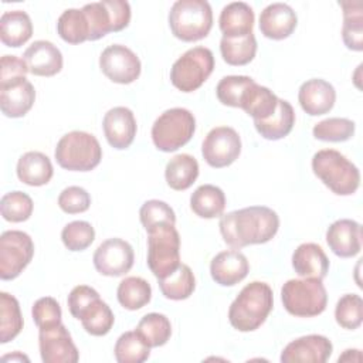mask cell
<instances>
[{
	"label": "cell",
	"instance_id": "cell-38",
	"mask_svg": "<svg viewBox=\"0 0 363 363\" xmlns=\"http://www.w3.org/2000/svg\"><path fill=\"white\" fill-rule=\"evenodd\" d=\"M23 316L18 301L7 294H0V342L7 343L13 340L23 329Z\"/></svg>",
	"mask_w": 363,
	"mask_h": 363
},
{
	"label": "cell",
	"instance_id": "cell-1",
	"mask_svg": "<svg viewBox=\"0 0 363 363\" xmlns=\"http://www.w3.org/2000/svg\"><path fill=\"white\" fill-rule=\"evenodd\" d=\"M218 227L225 244L242 248L272 240L279 228V217L269 207L251 206L221 216Z\"/></svg>",
	"mask_w": 363,
	"mask_h": 363
},
{
	"label": "cell",
	"instance_id": "cell-5",
	"mask_svg": "<svg viewBox=\"0 0 363 363\" xmlns=\"http://www.w3.org/2000/svg\"><path fill=\"white\" fill-rule=\"evenodd\" d=\"M54 156L65 170L89 172L101 163L102 147L94 135L72 130L58 140Z\"/></svg>",
	"mask_w": 363,
	"mask_h": 363
},
{
	"label": "cell",
	"instance_id": "cell-48",
	"mask_svg": "<svg viewBox=\"0 0 363 363\" xmlns=\"http://www.w3.org/2000/svg\"><path fill=\"white\" fill-rule=\"evenodd\" d=\"M58 206L67 214L84 213L91 206V196L79 186H68L60 193Z\"/></svg>",
	"mask_w": 363,
	"mask_h": 363
},
{
	"label": "cell",
	"instance_id": "cell-35",
	"mask_svg": "<svg viewBox=\"0 0 363 363\" xmlns=\"http://www.w3.org/2000/svg\"><path fill=\"white\" fill-rule=\"evenodd\" d=\"M116 296L125 309L138 311L150 302L152 288L140 277H128L119 282Z\"/></svg>",
	"mask_w": 363,
	"mask_h": 363
},
{
	"label": "cell",
	"instance_id": "cell-37",
	"mask_svg": "<svg viewBox=\"0 0 363 363\" xmlns=\"http://www.w3.org/2000/svg\"><path fill=\"white\" fill-rule=\"evenodd\" d=\"M136 332L150 347H159L167 343L172 336V323L163 313L152 312L145 315L136 328Z\"/></svg>",
	"mask_w": 363,
	"mask_h": 363
},
{
	"label": "cell",
	"instance_id": "cell-19",
	"mask_svg": "<svg viewBox=\"0 0 363 363\" xmlns=\"http://www.w3.org/2000/svg\"><path fill=\"white\" fill-rule=\"evenodd\" d=\"M28 72L37 77H52L62 69V54L47 40L34 41L23 54Z\"/></svg>",
	"mask_w": 363,
	"mask_h": 363
},
{
	"label": "cell",
	"instance_id": "cell-43",
	"mask_svg": "<svg viewBox=\"0 0 363 363\" xmlns=\"http://www.w3.org/2000/svg\"><path fill=\"white\" fill-rule=\"evenodd\" d=\"M33 200L28 194L14 190L6 193L0 200V211L6 221L21 223L30 218L33 213Z\"/></svg>",
	"mask_w": 363,
	"mask_h": 363
},
{
	"label": "cell",
	"instance_id": "cell-18",
	"mask_svg": "<svg viewBox=\"0 0 363 363\" xmlns=\"http://www.w3.org/2000/svg\"><path fill=\"white\" fill-rule=\"evenodd\" d=\"M326 242L340 258H352L362 250V225L350 218H340L326 230Z\"/></svg>",
	"mask_w": 363,
	"mask_h": 363
},
{
	"label": "cell",
	"instance_id": "cell-28",
	"mask_svg": "<svg viewBox=\"0 0 363 363\" xmlns=\"http://www.w3.org/2000/svg\"><path fill=\"white\" fill-rule=\"evenodd\" d=\"M295 123V112L292 105L285 99H278V106L275 112L264 119L254 121L257 132L268 140H278L289 135Z\"/></svg>",
	"mask_w": 363,
	"mask_h": 363
},
{
	"label": "cell",
	"instance_id": "cell-32",
	"mask_svg": "<svg viewBox=\"0 0 363 363\" xmlns=\"http://www.w3.org/2000/svg\"><path fill=\"white\" fill-rule=\"evenodd\" d=\"M255 84L257 82L247 75H227L217 84L216 94L223 105L242 109Z\"/></svg>",
	"mask_w": 363,
	"mask_h": 363
},
{
	"label": "cell",
	"instance_id": "cell-9",
	"mask_svg": "<svg viewBox=\"0 0 363 363\" xmlns=\"http://www.w3.org/2000/svg\"><path fill=\"white\" fill-rule=\"evenodd\" d=\"M214 69V55L207 47H193L179 57L170 69V81L182 92L199 89Z\"/></svg>",
	"mask_w": 363,
	"mask_h": 363
},
{
	"label": "cell",
	"instance_id": "cell-26",
	"mask_svg": "<svg viewBox=\"0 0 363 363\" xmlns=\"http://www.w3.org/2000/svg\"><path fill=\"white\" fill-rule=\"evenodd\" d=\"M54 174L50 157L41 152H27L17 162V177L28 186H44Z\"/></svg>",
	"mask_w": 363,
	"mask_h": 363
},
{
	"label": "cell",
	"instance_id": "cell-24",
	"mask_svg": "<svg viewBox=\"0 0 363 363\" xmlns=\"http://www.w3.org/2000/svg\"><path fill=\"white\" fill-rule=\"evenodd\" d=\"M292 267L299 277L323 279L329 271V259L320 245L303 242L292 254Z\"/></svg>",
	"mask_w": 363,
	"mask_h": 363
},
{
	"label": "cell",
	"instance_id": "cell-27",
	"mask_svg": "<svg viewBox=\"0 0 363 363\" xmlns=\"http://www.w3.org/2000/svg\"><path fill=\"white\" fill-rule=\"evenodd\" d=\"M33 35V23L23 10L4 11L0 18V40L4 45L18 48Z\"/></svg>",
	"mask_w": 363,
	"mask_h": 363
},
{
	"label": "cell",
	"instance_id": "cell-25",
	"mask_svg": "<svg viewBox=\"0 0 363 363\" xmlns=\"http://www.w3.org/2000/svg\"><path fill=\"white\" fill-rule=\"evenodd\" d=\"M254 11L244 1H233L223 7L218 18L223 37H244L252 33Z\"/></svg>",
	"mask_w": 363,
	"mask_h": 363
},
{
	"label": "cell",
	"instance_id": "cell-21",
	"mask_svg": "<svg viewBox=\"0 0 363 363\" xmlns=\"http://www.w3.org/2000/svg\"><path fill=\"white\" fill-rule=\"evenodd\" d=\"M250 271L247 257L238 250H227L218 252L210 264V274L216 284L233 286L241 282Z\"/></svg>",
	"mask_w": 363,
	"mask_h": 363
},
{
	"label": "cell",
	"instance_id": "cell-39",
	"mask_svg": "<svg viewBox=\"0 0 363 363\" xmlns=\"http://www.w3.org/2000/svg\"><path fill=\"white\" fill-rule=\"evenodd\" d=\"M113 353L118 363H142L150 356V346L136 330H129L118 337Z\"/></svg>",
	"mask_w": 363,
	"mask_h": 363
},
{
	"label": "cell",
	"instance_id": "cell-23",
	"mask_svg": "<svg viewBox=\"0 0 363 363\" xmlns=\"http://www.w3.org/2000/svg\"><path fill=\"white\" fill-rule=\"evenodd\" d=\"M35 89L27 78L0 86V109L9 118L24 116L34 105Z\"/></svg>",
	"mask_w": 363,
	"mask_h": 363
},
{
	"label": "cell",
	"instance_id": "cell-3",
	"mask_svg": "<svg viewBox=\"0 0 363 363\" xmlns=\"http://www.w3.org/2000/svg\"><path fill=\"white\" fill-rule=\"evenodd\" d=\"M312 170L337 196H350L360 186V172L356 164L335 149L318 150L312 157Z\"/></svg>",
	"mask_w": 363,
	"mask_h": 363
},
{
	"label": "cell",
	"instance_id": "cell-8",
	"mask_svg": "<svg viewBox=\"0 0 363 363\" xmlns=\"http://www.w3.org/2000/svg\"><path fill=\"white\" fill-rule=\"evenodd\" d=\"M147 234V267L157 279H162L182 264L180 235L173 224L159 225Z\"/></svg>",
	"mask_w": 363,
	"mask_h": 363
},
{
	"label": "cell",
	"instance_id": "cell-4",
	"mask_svg": "<svg viewBox=\"0 0 363 363\" xmlns=\"http://www.w3.org/2000/svg\"><path fill=\"white\" fill-rule=\"evenodd\" d=\"M169 26L173 35L186 43L207 37L213 27L210 3L206 0H177L169 11Z\"/></svg>",
	"mask_w": 363,
	"mask_h": 363
},
{
	"label": "cell",
	"instance_id": "cell-30",
	"mask_svg": "<svg viewBox=\"0 0 363 363\" xmlns=\"http://www.w3.org/2000/svg\"><path fill=\"white\" fill-rule=\"evenodd\" d=\"M190 208L201 218L220 217L225 208V194L214 184H203L191 193Z\"/></svg>",
	"mask_w": 363,
	"mask_h": 363
},
{
	"label": "cell",
	"instance_id": "cell-29",
	"mask_svg": "<svg viewBox=\"0 0 363 363\" xmlns=\"http://www.w3.org/2000/svg\"><path fill=\"white\" fill-rule=\"evenodd\" d=\"M164 177L170 189L182 191L187 190L199 177V163L189 153L173 156L164 169Z\"/></svg>",
	"mask_w": 363,
	"mask_h": 363
},
{
	"label": "cell",
	"instance_id": "cell-36",
	"mask_svg": "<svg viewBox=\"0 0 363 363\" xmlns=\"http://www.w3.org/2000/svg\"><path fill=\"white\" fill-rule=\"evenodd\" d=\"M57 31L69 44H79L89 40V26L82 9H67L58 17Z\"/></svg>",
	"mask_w": 363,
	"mask_h": 363
},
{
	"label": "cell",
	"instance_id": "cell-10",
	"mask_svg": "<svg viewBox=\"0 0 363 363\" xmlns=\"http://www.w3.org/2000/svg\"><path fill=\"white\" fill-rule=\"evenodd\" d=\"M82 11L89 26V40L95 41L108 33H116L128 27L130 6L125 0H102L85 4Z\"/></svg>",
	"mask_w": 363,
	"mask_h": 363
},
{
	"label": "cell",
	"instance_id": "cell-45",
	"mask_svg": "<svg viewBox=\"0 0 363 363\" xmlns=\"http://www.w3.org/2000/svg\"><path fill=\"white\" fill-rule=\"evenodd\" d=\"M140 223L149 233L163 224H176V214L173 208L162 200H147L142 204L139 211Z\"/></svg>",
	"mask_w": 363,
	"mask_h": 363
},
{
	"label": "cell",
	"instance_id": "cell-14",
	"mask_svg": "<svg viewBox=\"0 0 363 363\" xmlns=\"http://www.w3.org/2000/svg\"><path fill=\"white\" fill-rule=\"evenodd\" d=\"M94 267L105 277H122L130 271L135 261L132 245L122 238H108L94 252Z\"/></svg>",
	"mask_w": 363,
	"mask_h": 363
},
{
	"label": "cell",
	"instance_id": "cell-50",
	"mask_svg": "<svg viewBox=\"0 0 363 363\" xmlns=\"http://www.w3.org/2000/svg\"><path fill=\"white\" fill-rule=\"evenodd\" d=\"M28 72L27 64L17 55H3L0 60V86L24 79Z\"/></svg>",
	"mask_w": 363,
	"mask_h": 363
},
{
	"label": "cell",
	"instance_id": "cell-22",
	"mask_svg": "<svg viewBox=\"0 0 363 363\" xmlns=\"http://www.w3.org/2000/svg\"><path fill=\"white\" fill-rule=\"evenodd\" d=\"M296 13L285 3L268 4L259 16V31L271 40H284L289 37L296 28Z\"/></svg>",
	"mask_w": 363,
	"mask_h": 363
},
{
	"label": "cell",
	"instance_id": "cell-16",
	"mask_svg": "<svg viewBox=\"0 0 363 363\" xmlns=\"http://www.w3.org/2000/svg\"><path fill=\"white\" fill-rule=\"evenodd\" d=\"M333 352L332 342L322 335H306L289 342L281 352L282 363H325Z\"/></svg>",
	"mask_w": 363,
	"mask_h": 363
},
{
	"label": "cell",
	"instance_id": "cell-33",
	"mask_svg": "<svg viewBox=\"0 0 363 363\" xmlns=\"http://www.w3.org/2000/svg\"><path fill=\"white\" fill-rule=\"evenodd\" d=\"M223 60L228 65H245L251 62L257 52V40L254 33L244 37H223L220 41Z\"/></svg>",
	"mask_w": 363,
	"mask_h": 363
},
{
	"label": "cell",
	"instance_id": "cell-12",
	"mask_svg": "<svg viewBox=\"0 0 363 363\" xmlns=\"http://www.w3.org/2000/svg\"><path fill=\"white\" fill-rule=\"evenodd\" d=\"M241 153V138L230 126L213 128L203 140L201 155L206 163L214 169L233 164Z\"/></svg>",
	"mask_w": 363,
	"mask_h": 363
},
{
	"label": "cell",
	"instance_id": "cell-51",
	"mask_svg": "<svg viewBox=\"0 0 363 363\" xmlns=\"http://www.w3.org/2000/svg\"><path fill=\"white\" fill-rule=\"evenodd\" d=\"M3 360H26V362H28V357L27 356H24V354H21L20 352H14L13 354H7V356H3Z\"/></svg>",
	"mask_w": 363,
	"mask_h": 363
},
{
	"label": "cell",
	"instance_id": "cell-7",
	"mask_svg": "<svg viewBox=\"0 0 363 363\" xmlns=\"http://www.w3.org/2000/svg\"><path fill=\"white\" fill-rule=\"evenodd\" d=\"M196 130L194 115L186 108H172L157 116L152 126V140L162 152H174L184 146Z\"/></svg>",
	"mask_w": 363,
	"mask_h": 363
},
{
	"label": "cell",
	"instance_id": "cell-15",
	"mask_svg": "<svg viewBox=\"0 0 363 363\" xmlns=\"http://www.w3.org/2000/svg\"><path fill=\"white\" fill-rule=\"evenodd\" d=\"M38 346L44 363H77L79 360L78 349L62 323L40 329Z\"/></svg>",
	"mask_w": 363,
	"mask_h": 363
},
{
	"label": "cell",
	"instance_id": "cell-20",
	"mask_svg": "<svg viewBox=\"0 0 363 363\" xmlns=\"http://www.w3.org/2000/svg\"><path fill=\"white\" fill-rule=\"evenodd\" d=\"M301 108L311 116L328 113L336 101V91L332 84L320 78L305 81L298 92Z\"/></svg>",
	"mask_w": 363,
	"mask_h": 363
},
{
	"label": "cell",
	"instance_id": "cell-41",
	"mask_svg": "<svg viewBox=\"0 0 363 363\" xmlns=\"http://www.w3.org/2000/svg\"><path fill=\"white\" fill-rule=\"evenodd\" d=\"M278 99L279 98L269 88L255 84L242 109L254 121H264L275 112Z\"/></svg>",
	"mask_w": 363,
	"mask_h": 363
},
{
	"label": "cell",
	"instance_id": "cell-46",
	"mask_svg": "<svg viewBox=\"0 0 363 363\" xmlns=\"http://www.w3.org/2000/svg\"><path fill=\"white\" fill-rule=\"evenodd\" d=\"M61 240L69 251H84L94 242L95 230L88 221L75 220L62 228Z\"/></svg>",
	"mask_w": 363,
	"mask_h": 363
},
{
	"label": "cell",
	"instance_id": "cell-11",
	"mask_svg": "<svg viewBox=\"0 0 363 363\" xmlns=\"http://www.w3.org/2000/svg\"><path fill=\"white\" fill-rule=\"evenodd\" d=\"M34 242L20 230L4 231L0 237V278L10 281L17 278L31 262Z\"/></svg>",
	"mask_w": 363,
	"mask_h": 363
},
{
	"label": "cell",
	"instance_id": "cell-42",
	"mask_svg": "<svg viewBox=\"0 0 363 363\" xmlns=\"http://www.w3.org/2000/svg\"><path fill=\"white\" fill-rule=\"evenodd\" d=\"M356 125L347 118H328L318 122L312 133L323 142H346L354 135Z\"/></svg>",
	"mask_w": 363,
	"mask_h": 363
},
{
	"label": "cell",
	"instance_id": "cell-34",
	"mask_svg": "<svg viewBox=\"0 0 363 363\" xmlns=\"http://www.w3.org/2000/svg\"><path fill=\"white\" fill-rule=\"evenodd\" d=\"M159 288L164 298L183 301L194 292L196 278L189 265L180 264L174 272L159 279Z\"/></svg>",
	"mask_w": 363,
	"mask_h": 363
},
{
	"label": "cell",
	"instance_id": "cell-17",
	"mask_svg": "<svg viewBox=\"0 0 363 363\" xmlns=\"http://www.w3.org/2000/svg\"><path fill=\"white\" fill-rule=\"evenodd\" d=\"M102 128L108 143L115 149H126L136 136V119L133 112L126 106L109 109L102 121Z\"/></svg>",
	"mask_w": 363,
	"mask_h": 363
},
{
	"label": "cell",
	"instance_id": "cell-13",
	"mask_svg": "<svg viewBox=\"0 0 363 363\" xmlns=\"http://www.w3.org/2000/svg\"><path fill=\"white\" fill-rule=\"evenodd\" d=\"M99 68L106 78L116 84H132L140 75L139 57L126 45H108L99 57Z\"/></svg>",
	"mask_w": 363,
	"mask_h": 363
},
{
	"label": "cell",
	"instance_id": "cell-6",
	"mask_svg": "<svg viewBox=\"0 0 363 363\" xmlns=\"http://www.w3.org/2000/svg\"><path fill=\"white\" fill-rule=\"evenodd\" d=\"M281 299L288 313L299 318L320 315L328 305V294L322 279H289L281 288Z\"/></svg>",
	"mask_w": 363,
	"mask_h": 363
},
{
	"label": "cell",
	"instance_id": "cell-2",
	"mask_svg": "<svg viewBox=\"0 0 363 363\" xmlns=\"http://www.w3.org/2000/svg\"><path fill=\"white\" fill-rule=\"evenodd\" d=\"M274 306L272 289L268 284L254 281L247 284L228 309L231 326L240 332L258 329L268 318Z\"/></svg>",
	"mask_w": 363,
	"mask_h": 363
},
{
	"label": "cell",
	"instance_id": "cell-40",
	"mask_svg": "<svg viewBox=\"0 0 363 363\" xmlns=\"http://www.w3.org/2000/svg\"><path fill=\"white\" fill-rule=\"evenodd\" d=\"M79 320L89 335L104 336L112 329L115 316L108 303L99 298L84 312Z\"/></svg>",
	"mask_w": 363,
	"mask_h": 363
},
{
	"label": "cell",
	"instance_id": "cell-47",
	"mask_svg": "<svg viewBox=\"0 0 363 363\" xmlns=\"http://www.w3.org/2000/svg\"><path fill=\"white\" fill-rule=\"evenodd\" d=\"M33 320L40 329L52 328L61 323V306L52 296H43L37 299L31 309Z\"/></svg>",
	"mask_w": 363,
	"mask_h": 363
},
{
	"label": "cell",
	"instance_id": "cell-49",
	"mask_svg": "<svg viewBox=\"0 0 363 363\" xmlns=\"http://www.w3.org/2000/svg\"><path fill=\"white\" fill-rule=\"evenodd\" d=\"M99 299V294L88 285H77L75 288H72V291L68 295L67 303H68V309L69 313L75 318V319H81V316L84 315V312L96 301Z\"/></svg>",
	"mask_w": 363,
	"mask_h": 363
},
{
	"label": "cell",
	"instance_id": "cell-44",
	"mask_svg": "<svg viewBox=\"0 0 363 363\" xmlns=\"http://www.w3.org/2000/svg\"><path fill=\"white\" fill-rule=\"evenodd\" d=\"M335 319L343 329L354 330L363 320V299L357 294L343 295L335 308Z\"/></svg>",
	"mask_w": 363,
	"mask_h": 363
},
{
	"label": "cell",
	"instance_id": "cell-31",
	"mask_svg": "<svg viewBox=\"0 0 363 363\" xmlns=\"http://www.w3.org/2000/svg\"><path fill=\"white\" fill-rule=\"evenodd\" d=\"M339 6L343 9L342 38L345 45L352 51L363 50V9L359 0H342Z\"/></svg>",
	"mask_w": 363,
	"mask_h": 363
}]
</instances>
